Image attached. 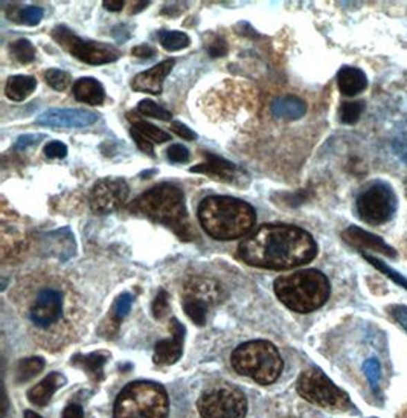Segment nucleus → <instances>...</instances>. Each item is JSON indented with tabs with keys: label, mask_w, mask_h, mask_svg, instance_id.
<instances>
[{
	"label": "nucleus",
	"mask_w": 407,
	"mask_h": 418,
	"mask_svg": "<svg viewBox=\"0 0 407 418\" xmlns=\"http://www.w3.org/2000/svg\"><path fill=\"white\" fill-rule=\"evenodd\" d=\"M171 337L162 339L154 347V363L158 365H173L183 354V341H184V327L176 318L169 322Z\"/></svg>",
	"instance_id": "14"
},
{
	"label": "nucleus",
	"mask_w": 407,
	"mask_h": 418,
	"mask_svg": "<svg viewBox=\"0 0 407 418\" xmlns=\"http://www.w3.org/2000/svg\"><path fill=\"white\" fill-rule=\"evenodd\" d=\"M129 120L133 122V129L138 130L140 135L145 136L148 141H151L153 144H164L171 139V136H169L167 131L160 130L159 127H154L153 124H148L139 118H133L131 113H129Z\"/></svg>",
	"instance_id": "26"
},
{
	"label": "nucleus",
	"mask_w": 407,
	"mask_h": 418,
	"mask_svg": "<svg viewBox=\"0 0 407 418\" xmlns=\"http://www.w3.org/2000/svg\"><path fill=\"white\" fill-rule=\"evenodd\" d=\"M231 363L236 372L250 377L260 385L276 382L284 368V362L278 348L267 341L241 343L234 350Z\"/></svg>",
	"instance_id": "6"
},
{
	"label": "nucleus",
	"mask_w": 407,
	"mask_h": 418,
	"mask_svg": "<svg viewBox=\"0 0 407 418\" xmlns=\"http://www.w3.org/2000/svg\"><path fill=\"white\" fill-rule=\"evenodd\" d=\"M365 110V102L363 101H348L343 102L340 106L339 115H340V121L343 124H348V126H352V124L357 122L360 120L361 113Z\"/></svg>",
	"instance_id": "29"
},
{
	"label": "nucleus",
	"mask_w": 407,
	"mask_h": 418,
	"mask_svg": "<svg viewBox=\"0 0 407 418\" xmlns=\"http://www.w3.org/2000/svg\"><path fill=\"white\" fill-rule=\"evenodd\" d=\"M227 43L225 39H221V37H216L208 45V53L214 58L225 57L227 54Z\"/></svg>",
	"instance_id": "41"
},
{
	"label": "nucleus",
	"mask_w": 407,
	"mask_h": 418,
	"mask_svg": "<svg viewBox=\"0 0 407 418\" xmlns=\"http://www.w3.org/2000/svg\"><path fill=\"white\" fill-rule=\"evenodd\" d=\"M197 408L202 418H244L247 412V399L238 388L220 383L202 394Z\"/></svg>",
	"instance_id": "8"
},
{
	"label": "nucleus",
	"mask_w": 407,
	"mask_h": 418,
	"mask_svg": "<svg viewBox=\"0 0 407 418\" xmlns=\"http://www.w3.org/2000/svg\"><path fill=\"white\" fill-rule=\"evenodd\" d=\"M73 97L79 102H86L91 106H100L106 99V91L98 79L84 77L79 78L78 82L73 84Z\"/></svg>",
	"instance_id": "20"
},
{
	"label": "nucleus",
	"mask_w": 407,
	"mask_h": 418,
	"mask_svg": "<svg viewBox=\"0 0 407 418\" xmlns=\"http://www.w3.org/2000/svg\"><path fill=\"white\" fill-rule=\"evenodd\" d=\"M168 159L171 160V162H187V160H189V151L187 146H183L180 144H174L168 149Z\"/></svg>",
	"instance_id": "39"
},
{
	"label": "nucleus",
	"mask_w": 407,
	"mask_h": 418,
	"mask_svg": "<svg viewBox=\"0 0 407 418\" xmlns=\"http://www.w3.org/2000/svg\"><path fill=\"white\" fill-rule=\"evenodd\" d=\"M53 37L58 45L68 50L70 55L87 64L112 63L120 58V50L115 46L92 40H83L64 25L55 26Z\"/></svg>",
	"instance_id": "10"
},
{
	"label": "nucleus",
	"mask_w": 407,
	"mask_h": 418,
	"mask_svg": "<svg viewBox=\"0 0 407 418\" xmlns=\"http://www.w3.org/2000/svg\"><path fill=\"white\" fill-rule=\"evenodd\" d=\"M44 79L57 92H64L72 83V77L69 72L61 69H49L44 72Z\"/></svg>",
	"instance_id": "31"
},
{
	"label": "nucleus",
	"mask_w": 407,
	"mask_h": 418,
	"mask_svg": "<svg viewBox=\"0 0 407 418\" xmlns=\"http://www.w3.org/2000/svg\"><path fill=\"white\" fill-rule=\"evenodd\" d=\"M357 214L365 223L380 226L390 222L397 211V196L388 183L374 182L357 197Z\"/></svg>",
	"instance_id": "9"
},
{
	"label": "nucleus",
	"mask_w": 407,
	"mask_h": 418,
	"mask_svg": "<svg viewBox=\"0 0 407 418\" xmlns=\"http://www.w3.org/2000/svg\"><path fill=\"white\" fill-rule=\"evenodd\" d=\"M64 383L66 379L60 372H50L40 383H37L28 391V400L35 406H46L50 399H53L54 392Z\"/></svg>",
	"instance_id": "19"
},
{
	"label": "nucleus",
	"mask_w": 407,
	"mask_h": 418,
	"mask_svg": "<svg viewBox=\"0 0 407 418\" xmlns=\"http://www.w3.org/2000/svg\"><path fill=\"white\" fill-rule=\"evenodd\" d=\"M174 63L176 61L173 60V58H169V60L162 61L151 69L138 73V75L133 78V82H131L133 91L159 95L162 92V87H164L165 78L168 77V73L173 70Z\"/></svg>",
	"instance_id": "17"
},
{
	"label": "nucleus",
	"mask_w": 407,
	"mask_h": 418,
	"mask_svg": "<svg viewBox=\"0 0 407 418\" xmlns=\"http://www.w3.org/2000/svg\"><path fill=\"white\" fill-rule=\"evenodd\" d=\"M63 418H84V410L77 403H73V405L66 406Z\"/></svg>",
	"instance_id": "45"
},
{
	"label": "nucleus",
	"mask_w": 407,
	"mask_h": 418,
	"mask_svg": "<svg viewBox=\"0 0 407 418\" xmlns=\"http://www.w3.org/2000/svg\"><path fill=\"white\" fill-rule=\"evenodd\" d=\"M392 314L397 322L407 332V307L406 305H395L392 307Z\"/></svg>",
	"instance_id": "44"
},
{
	"label": "nucleus",
	"mask_w": 407,
	"mask_h": 418,
	"mask_svg": "<svg viewBox=\"0 0 407 418\" xmlns=\"http://www.w3.org/2000/svg\"><path fill=\"white\" fill-rule=\"evenodd\" d=\"M138 110L145 116H150V118L154 120H160V121H171L173 115L171 112H168V110L162 108L160 106H158L156 102L151 99H144L139 102Z\"/></svg>",
	"instance_id": "33"
},
{
	"label": "nucleus",
	"mask_w": 407,
	"mask_h": 418,
	"mask_svg": "<svg viewBox=\"0 0 407 418\" xmlns=\"http://www.w3.org/2000/svg\"><path fill=\"white\" fill-rule=\"evenodd\" d=\"M25 418H41L39 414H35V412H32V410H26L25 412Z\"/></svg>",
	"instance_id": "48"
},
{
	"label": "nucleus",
	"mask_w": 407,
	"mask_h": 418,
	"mask_svg": "<svg viewBox=\"0 0 407 418\" xmlns=\"http://www.w3.org/2000/svg\"><path fill=\"white\" fill-rule=\"evenodd\" d=\"M129 183L120 178L101 179L95 183L91 193V209L95 214H110L120 209L129 199Z\"/></svg>",
	"instance_id": "12"
},
{
	"label": "nucleus",
	"mask_w": 407,
	"mask_h": 418,
	"mask_svg": "<svg viewBox=\"0 0 407 418\" xmlns=\"http://www.w3.org/2000/svg\"><path fill=\"white\" fill-rule=\"evenodd\" d=\"M159 40H160V45L167 50H169V53L184 49L191 45L189 37L180 31H160Z\"/></svg>",
	"instance_id": "27"
},
{
	"label": "nucleus",
	"mask_w": 407,
	"mask_h": 418,
	"mask_svg": "<svg viewBox=\"0 0 407 418\" xmlns=\"http://www.w3.org/2000/svg\"><path fill=\"white\" fill-rule=\"evenodd\" d=\"M131 136L133 139H135V142L138 144V146L140 150H142L144 153H148L150 156H154V150H153V142L148 141V139L145 136H142L139 133L138 130L131 129Z\"/></svg>",
	"instance_id": "43"
},
{
	"label": "nucleus",
	"mask_w": 407,
	"mask_h": 418,
	"mask_svg": "<svg viewBox=\"0 0 407 418\" xmlns=\"http://www.w3.org/2000/svg\"><path fill=\"white\" fill-rule=\"evenodd\" d=\"M131 304H133V296L130 295V293H122V295L117 296V299L113 304V309H112V322H110V325L113 324L115 328L117 330L122 319L130 313Z\"/></svg>",
	"instance_id": "30"
},
{
	"label": "nucleus",
	"mask_w": 407,
	"mask_h": 418,
	"mask_svg": "<svg viewBox=\"0 0 407 418\" xmlns=\"http://www.w3.org/2000/svg\"><path fill=\"white\" fill-rule=\"evenodd\" d=\"M64 292L58 285H43L34 293L28 307V318L37 328L48 330L63 319Z\"/></svg>",
	"instance_id": "11"
},
{
	"label": "nucleus",
	"mask_w": 407,
	"mask_h": 418,
	"mask_svg": "<svg viewBox=\"0 0 407 418\" xmlns=\"http://www.w3.org/2000/svg\"><path fill=\"white\" fill-rule=\"evenodd\" d=\"M98 120V115L81 108H50L41 113L37 122L41 126L55 129H83L92 126Z\"/></svg>",
	"instance_id": "13"
},
{
	"label": "nucleus",
	"mask_w": 407,
	"mask_h": 418,
	"mask_svg": "<svg viewBox=\"0 0 407 418\" xmlns=\"http://www.w3.org/2000/svg\"><path fill=\"white\" fill-rule=\"evenodd\" d=\"M124 0H106L104 6L108 11H121L124 8Z\"/></svg>",
	"instance_id": "47"
},
{
	"label": "nucleus",
	"mask_w": 407,
	"mask_h": 418,
	"mask_svg": "<svg viewBox=\"0 0 407 418\" xmlns=\"http://www.w3.org/2000/svg\"><path fill=\"white\" fill-rule=\"evenodd\" d=\"M339 89L346 97H354V95L361 93L368 87V78L363 70L351 66H345L337 73Z\"/></svg>",
	"instance_id": "22"
},
{
	"label": "nucleus",
	"mask_w": 407,
	"mask_h": 418,
	"mask_svg": "<svg viewBox=\"0 0 407 418\" xmlns=\"http://www.w3.org/2000/svg\"><path fill=\"white\" fill-rule=\"evenodd\" d=\"M392 145H394V150L397 155L401 158L404 162H407V124L399 130V133L395 136Z\"/></svg>",
	"instance_id": "37"
},
{
	"label": "nucleus",
	"mask_w": 407,
	"mask_h": 418,
	"mask_svg": "<svg viewBox=\"0 0 407 418\" xmlns=\"http://www.w3.org/2000/svg\"><path fill=\"white\" fill-rule=\"evenodd\" d=\"M37 87V79L29 75L10 77L5 86L6 97L12 101H25Z\"/></svg>",
	"instance_id": "24"
},
{
	"label": "nucleus",
	"mask_w": 407,
	"mask_h": 418,
	"mask_svg": "<svg viewBox=\"0 0 407 418\" xmlns=\"http://www.w3.org/2000/svg\"><path fill=\"white\" fill-rule=\"evenodd\" d=\"M151 310H153V314H154V318H156V319H162L168 313L169 301H168V293L165 290H160L158 293L156 299L153 301Z\"/></svg>",
	"instance_id": "36"
},
{
	"label": "nucleus",
	"mask_w": 407,
	"mask_h": 418,
	"mask_svg": "<svg viewBox=\"0 0 407 418\" xmlns=\"http://www.w3.org/2000/svg\"><path fill=\"white\" fill-rule=\"evenodd\" d=\"M44 368V361L41 357H26L16 366V372H14V380L17 383H26L29 380L34 379L37 374H40Z\"/></svg>",
	"instance_id": "25"
},
{
	"label": "nucleus",
	"mask_w": 407,
	"mask_h": 418,
	"mask_svg": "<svg viewBox=\"0 0 407 418\" xmlns=\"http://www.w3.org/2000/svg\"><path fill=\"white\" fill-rule=\"evenodd\" d=\"M317 245L302 227L270 223L263 225L238 246V258L249 266L288 270L314 260Z\"/></svg>",
	"instance_id": "1"
},
{
	"label": "nucleus",
	"mask_w": 407,
	"mask_h": 418,
	"mask_svg": "<svg viewBox=\"0 0 407 418\" xmlns=\"http://www.w3.org/2000/svg\"><path fill=\"white\" fill-rule=\"evenodd\" d=\"M43 16H44V11L40 8V6H26L25 10L20 11V20L29 26L39 25Z\"/></svg>",
	"instance_id": "35"
},
{
	"label": "nucleus",
	"mask_w": 407,
	"mask_h": 418,
	"mask_svg": "<svg viewBox=\"0 0 407 418\" xmlns=\"http://www.w3.org/2000/svg\"><path fill=\"white\" fill-rule=\"evenodd\" d=\"M206 160L200 165L191 168V173H203L208 174L211 178H216L218 180L235 183L238 178V167L232 164L231 160H226L212 153H205Z\"/></svg>",
	"instance_id": "18"
},
{
	"label": "nucleus",
	"mask_w": 407,
	"mask_h": 418,
	"mask_svg": "<svg viewBox=\"0 0 407 418\" xmlns=\"http://www.w3.org/2000/svg\"><path fill=\"white\" fill-rule=\"evenodd\" d=\"M41 137H44V135H21L17 137L16 144H14V149L17 151L28 150L29 146L39 144L41 141Z\"/></svg>",
	"instance_id": "40"
},
{
	"label": "nucleus",
	"mask_w": 407,
	"mask_h": 418,
	"mask_svg": "<svg viewBox=\"0 0 407 418\" xmlns=\"http://www.w3.org/2000/svg\"><path fill=\"white\" fill-rule=\"evenodd\" d=\"M169 401L165 388L154 382H131L117 395L113 418H168Z\"/></svg>",
	"instance_id": "5"
},
{
	"label": "nucleus",
	"mask_w": 407,
	"mask_h": 418,
	"mask_svg": "<svg viewBox=\"0 0 407 418\" xmlns=\"http://www.w3.org/2000/svg\"><path fill=\"white\" fill-rule=\"evenodd\" d=\"M171 130L174 131L177 136L187 139V141H194V139H197L196 131H192L188 126H184V124H182L179 121L171 122Z\"/></svg>",
	"instance_id": "42"
},
{
	"label": "nucleus",
	"mask_w": 407,
	"mask_h": 418,
	"mask_svg": "<svg viewBox=\"0 0 407 418\" xmlns=\"http://www.w3.org/2000/svg\"><path fill=\"white\" fill-rule=\"evenodd\" d=\"M131 53H133V55L140 57V58H151V57H154V54H156V49L151 48L150 45H140V46L133 48Z\"/></svg>",
	"instance_id": "46"
},
{
	"label": "nucleus",
	"mask_w": 407,
	"mask_h": 418,
	"mask_svg": "<svg viewBox=\"0 0 407 418\" xmlns=\"http://www.w3.org/2000/svg\"><path fill=\"white\" fill-rule=\"evenodd\" d=\"M273 290L287 309L296 313H310L327 303L331 285L328 278L319 270L307 269L276 278Z\"/></svg>",
	"instance_id": "4"
},
{
	"label": "nucleus",
	"mask_w": 407,
	"mask_h": 418,
	"mask_svg": "<svg viewBox=\"0 0 407 418\" xmlns=\"http://www.w3.org/2000/svg\"><path fill=\"white\" fill-rule=\"evenodd\" d=\"M127 209L131 214L142 216L154 223L165 225L180 240L191 241L197 237V232L192 229L189 222L182 189L171 183H160V185L148 189L136 197Z\"/></svg>",
	"instance_id": "2"
},
{
	"label": "nucleus",
	"mask_w": 407,
	"mask_h": 418,
	"mask_svg": "<svg viewBox=\"0 0 407 418\" xmlns=\"http://www.w3.org/2000/svg\"><path fill=\"white\" fill-rule=\"evenodd\" d=\"M108 359V353L104 351H98V353H92L87 356H75L72 357V365L79 366L81 370L88 374V377L95 380L96 383L104 379V365Z\"/></svg>",
	"instance_id": "23"
},
{
	"label": "nucleus",
	"mask_w": 407,
	"mask_h": 418,
	"mask_svg": "<svg viewBox=\"0 0 407 418\" xmlns=\"http://www.w3.org/2000/svg\"><path fill=\"white\" fill-rule=\"evenodd\" d=\"M44 155L49 159H63L68 155V146L60 141H53L44 146Z\"/></svg>",
	"instance_id": "38"
},
{
	"label": "nucleus",
	"mask_w": 407,
	"mask_h": 418,
	"mask_svg": "<svg viewBox=\"0 0 407 418\" xmlns=\"http://www.w3.org/2000/svg\"><path fill=\"white\" fill-rule=\"evenodd\" d=\"M296 390L303 400L323 409L345 410L351 408L350 395L332 383L319 368L303 370L296 383Z\"/></svg>",
	"instance_id": "7"
},
{
	"label": "nucleus",
	"mask_w": 407,
	"mask_h": 418,
	"mask_svg": "<svg viewBox=\"0 0 407 418\" xmlns=\"http://www.w3.org/2000/svg\"><path fill=\"white\" fill-rule=\"evenodd\" d=\"M361 255H363V258H365L368 263H371L377 270H380L381 274L386 275V276L389 278V280H392V281H394V283L398 284V285H401L403 289H407V280H406V278H404L401 274H398L397 270H392L386 263H383L381 260L375 258V256L371 255V254H361Z\"/></svg>",
	"instance_id": "32"
},
{
	"label": "nucleus",
	"mask_w": 407,
	"mask_h": 418,
	"mask_svg": "<svg viewBox=\"0 0 407 418\" xmlns=\"http://www.w3.org/2000/svg\"><path fill=\"white\" fill-rule=\"evenodd\" d=\"M342 237L348 245L352 246L354 249H357V251H360L361 254H365L366 251H372L386 255L389 258H395L397 256V252L389 245L384 243L381 237L369 234L365 229H361V227L350 226L348 229L343 231Z\"/></svg>",
	"instance_id": "15"
},
{
	"label": "nucleus",
	"mask_w": 407,
	"mask_h": 418,
	"mask_svg": "<svg viewBox=\"0 0 407 418\" xmlns=\"http://www.w3.org/2000/svg\"><path fill=\"white\" fill-rule=\"evenodd\" d=\"M363 371H365V376L368 379L369 385H371L372 391L375 394H379L380 390H379V385H380V377H381V368H380V363L377 359H368V361L363 363Z\"/></svg>",
	"instance_id": "34"
},
{
	"label": "nucleus",
	"mask_w": 407,
	"mask_h": 418,
	"mask_svg": "<svg viewBox=\"0 0 407 418\" xmlns=\"http://www.w3.org/2000/svg\"><path fill=\"white\" fill-rule=\"evenodd\" d=\"M220 285L209 278H191L183 287V299L205 305L206 309L216 305L220 301Z\"/></svg>",
	"instance_id": "16"
},
{
	"label": "nucleus",
	"mask_w": 407,
	"mask_h": 418,
	"mask_svg": "<svg viewBox=\"0 0 407 418\" xmlns=\"http://www.w3.org/2000/svg\"><path fill=\"white\" fill-rule=\"evenodd\" d=\"M12 57L21 64H28L35 60V48L32 43L26 39H19L10 45Z\"/></svg>",
	"instance_id": "28"
},
{
	"label": "nucleus",
	"mask_w": 407,
	"mask_h": 418,
	"mask_svg": "<svg viewBox=\"0 0 407 418\" xmlns=\"http://www.w3.org/2000/svg\"><path fill=\"white\" fill-rule=\"evenodd\" d=\"M305 113H307L305 101L298 97H293V95L281 97L272 102V115L278 120L296 121V120H301Z\"/></svg>",
	"instance_id": "21"
},
{
	"label": "nucleus",
	"mask_w": 407,
	"mask_h": 418,
	"mask_svg": "<svg viewBox=\"0 0 407 418\" xmlns=\"http://www.w3.org/2000/svg\"><path fill=\"white\" fill-rule=\"evenodd\" d=\"M198 220L208 236L227 241L247 236L256 223V212L247 202L227 196H211L198 207Z\"/></svg>",
	"instance_id": "3"
}]
</instances>
